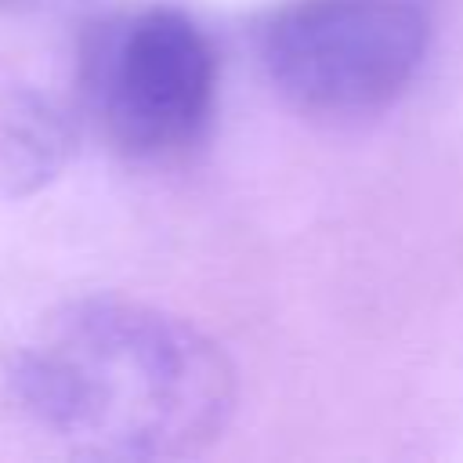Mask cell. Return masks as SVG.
<instances>
[{"label":"cell","mask_w":463,"mask_h":463,"mask_svg":"<svg viewBox=\"0 0 463 463\" xmlns=\"http://www.w3.org/2000/svg\"><path fill=\"white\" fill-rule=\"evenodd\" d=\"M11 387L36 427L87 456H195L232 420L235 373L192 322L123 297L51 311L22 344Z\"/></svg>","instance_id":"obj_1"},{"label":"cell","mask_w":463,"mask_h":463,"mask_svg":"<svg viewBox=\"0 0 463 463\" xmlns=\"http://www.w3.org/2000/svg\"><path fill=\"white\" fill-rule=\"evenodd\" d=\"M427 40L423 0H297L271 18L260 51L297 109L362 116L412 83Z\"/></svg>","instance_id":"obj_2"},{"label":"cell","mask_w":463,"mask_h":463,"mask_svg":"<svg viewBox=\"0 0 463 463\" xmlns=\"http://www.w3.org/2000/svg\"><path fill=\"white\" fill-rule=\"evenodd\" d=\"M87 80L109 141L127 156L159 159L203 134L217 94V54L188 14L145 7L105 29Z\"/></svg>","instance_id":"obj_3"},{"label":"cell","mask_w":463,"mask_h":463,"mask_svg":"<svg viewBox=\"0 0 463 463\" xmlns=\"http://www.w3.org/2000/svg\"><path fill=\"white\" fill-rule=\"evenodd\" d=\"M76 130L58 101L18 90L0 109V181L11 195H29L61 174Z\"/></svg>","instance_id":"obj_4"},{"label":"cell","mask_w":463,"mask_h":463,"mask_svg":"<svg viewBox=\"0 0 463 463\" xmlns=\"http://www.w3.org/2000/svg\"><path fill=\"white\" fill-rule=\"evenodd\" d=\"M0 4H25V0H0Z\"/></svg>","instance_id":"obj_5"}]
</instances>
